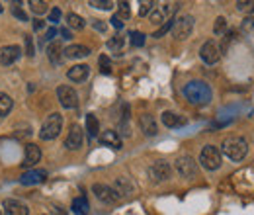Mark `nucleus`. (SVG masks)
Here are the masks:
<instances>
[{"instance_id": "obj_1", "label": "nucleus", "mask_w": 254, "mask_h": 215, "mask_svg": "<svg viewBox=\"0 0 254 215\" xmlns=\"http://www.w3.org/2000/svg\"><path fill=\"white\" fill-rule=\"evenodd\" d=\"M184 96L193 106H205L211 102V88L203 80H191L184 86Z\"/></svg>"}, {"instance_id": "obj_2", "label": "nucleus", "mask_w": 254, "mask_h": 215, "mask_svg": "<svg viewBox=\"0 0 254 215\" xmlns=\"http://www.w3.org/2000/svg\"><path fill=\"white\" fill-rule=\"evenodd\" d=\"M221 151L225 156H229L231 160H235V162H239V160H243L247 153H249V143L243 139V137H229V139H225L221 145Z\"/></svg>"}, {"instance_id": "obj_3", "label": "nucleus", "mask_w": 254, "mask_h": 215, "mask_svg": "<svg viewBox=\"0 0 254 215\" xmlns=\"http://www.w3.org/2000/svg\"><path fill=\"white\" fill-rule=\"evenodd\" d=\"M61 127H63V118H61V114H51V116H47V120L41 125L39 137H41L43 141H51V139H55V137L61 133Z\"/></svg>"}, {"instance_id": "obj_4", "label": "nucleus", "mask_w": 254, "mask_h": 215, "mask_svg": "<svg viewBox=\"0 0 254 215\" xmlns=\"http://www.w3.org/2000/svg\"><path fill=\"white\" fill-rule=\"evenodd\" d=\"M199 162L207 170H217L221 166V151L217 147H213V145L203 147V151L199 154Z\"/></svg>"}, {"instance_id": "obj_5", "label": "nucleus", "mask_w": 254, "mask_h": 215, "mask_svg": "<svg viewBox=\"0 0 254 215\" xmlns=\"http://www.w3.org/2000/svg\"><path fill=\"white\" fill-rule=\"evenodd\" d=\"M191 30H193V18L191 16H182L172 22V35L176 39H188Z\"/></svg>"}, {"instance_id": "obj_6", "label": "nucleus", "mask_w": 254, "mask_h": 215, "mask_svg": "<svg viewBox=\"0 0 254 215\" xmlns=\"http://www.w3.org/2000/svg\"><path fill=\"white\" fill-rule=\"evenodd\" d=\"M92 192L96 194V198L100 202H104V204H118L120 202V192L106 184H94L92 186Z\"/></svg>"}, {"instance_id": "obj_7", "label": "nucleus", "mask_w": 254, "mask_h": 215, "mask_svg": "<svg viewBox=\"0 0 254 215\" xmlns=\"http://www.w3.org/2000/svg\"><path fill=\"white\" fill-rule=\"evenodd\" d=\"M199 57L207 65H215L221 57V49H219V45L215 41H205L201 45V49H199Z\"/></svg>"}, {"instance_id": "obj_8", "label": "nucleus", "mask_w": 254, "mask_h": 215, "mask_svg": "<svg viewBox=\"0 0 254 215\" xmlns=\"http://www.w3.org/2000/svg\"><path fill=\"white\" fill-rule=\"evenodd\" d=\"M57 98H59L63 108L72 110V108L78 106V94L74 92V88H70V86H59L57 88Z\"/></svg>"}, {"instance_id": "obj_9", "label": "nucleus", "mask_w": 254, "mask_h": 215, "mask_svg": "<svg viewBox=\"0 0 254 215\" xmlns=\"http://www.w3.org/2000/svg\"><path fill=\"white\" fill-rule=\"evenodd\" d=\"M149 176L153 182H162V180H168L170 178V164L164 162V160H159L155 162L151 168H149Z\"/></svg>"}, {"instance_id": "obj_10", "label": "nucleus", "mask_w": 254, "mask_h": 215, "mask_svg": "<svg viewBox=\"0 0 254 215\" xmlns=\"http://www.w3.org/2000/svg\"><path fill=\"white\" fill-rule=\"evenodd\" d=\"M176 170L180 172V176H184V178H191L193 174H195V170H197V164H195V160L191 158V156H180L178 160H176Z\"/></svg>"}, {"instance_id": "obj_11", "label": "nucleus", "mask_w": 254, "mask_h": 215, "mask_svg": "<svg viewBox=\"0 0 254 215\" xmlns=\"http://www.w3.org/2000/svg\"><path fill=\"white\" fill-rule=\"evenodd\" d=\"M80 145H82V129H80V125H72L64 139V147L70 151H76V149H80Z\"/></svg>"}, {"instance_id": "obj_12", "label": "nucleus", "mask_w": 254, "mask_h": 215, "mask_svg": "<svg viewBox=\"0 0 254 215\" xmlns=\"http://www.w3.org/2000/svg\"><path fill=\"white\" fill-rule=\"evenodd\" d=\"M2 210H4V214L6 215H28L30 214L28 206L22 204V202H18V200H4Z\"/></svg>"}, {"instance_id": "obj_13", "label": "nucleus", "mask_w": 254, "mask_h": 215, "mask_svg": "<svg viewBox=\"0 0 254 215\" xmlns=\"http://www.w3.org/2000/svg\"><path fill=\"white\" fill-rule=\"evenodd\" d=\"M20 55H22V49L18 47V45H8V47H2V51H0V63L2 65H14V63L20 59Z\"/></svg>"}, {"instance_id": "obj_14", "label": "nucleus", "mask_w": 254, "mask_h": 215, "mask_svg": "<svg viewBox=\"0 0 254 215\" xmlns=\"http://www.w3.org/2000/svg\"><path fill=\"white\" fill-rule=\"evenodd\" d=\"M88 74H90V67H86V65H74L66 72L68 80H72V82H84L88 78Z\"/></svg>"}, {"instance_id": "obj_15", "label": "nucleus", "mask_w": 254, "mask_h": 215, "mask_svg": "<svg viewBox=\"0 0 254 215\" xmlns=\"http://www.w3.org/2000/svg\"><path fill=\"white\" fill-rule=\"evenodd\" d=\"M45 178H47V172L45 170H28V172L22 174L20 182L26 186H33V184H41Z\"/></svg>"}, {"instance_id": "obj_16", "label": "nucleus", "mask_w": 254, "mask_h": 215, "mask_svg": "<svg viewBox=\"0 0 254 215\" xmlns=\"http://www.w3.org/2000/svg\"><path fill=\"white\" fill-rule=\"evenodd\" d=\"M100 143L106 147H112V149H122V137L116 131H104L100 135Z\"/></svg>"}, {"instance_id": "obj_17", "label": "nucleus", "mask_w": 254, "mask_h": 215, "mask_svg": "<svg viewBox=\"0 0 254 215\" xmlns=\"http://www.w3.org/2000/svg\"><path fill=\"white\" fill-rule=\"evenodd\" d=\"M86 55H90V49L84 45H68L64 49V57H68V59H82Z\"/></svg>"}, {"instance_id": "obj_18", "label": "nucleus", "mask_w": 254, "mask_h": 215, "mask_svg": "<svg viewBox=\"0 0 254 215\" xmlns=\"http://www.w3.org/2000/svg\"><path fill=\"white\" fill-rule=\"evenodd\" d=\"M139 125H141V129L145 131V135H157V123H155L151 114H143V116L139 118Z\"/></svg>"}, {"instance_id": "obj_19", "label": "nucleus", "mask_w": 254, "mask_h": 215, "mask_svg": "<svg viewBox=\"0 0 254 215\" xmlns=\"http://www.w3.org/2000/svg\"><path fill=\"white\" fill-rule=\"evenodd\" d=\"M39 158H41V149L37 145L30 143L26 147V162H24V166H33L35 162H39Z\"/></svg>"}, {"instance_id": "obj_20", "label": "nucleus", "mask_w": 254, "mask_h": 215, "mask_svg": "<svg viewBox=\"0 0 254 215\" xmlns=\"http://www.w3.org/2000/svg\"><path fill=\"white\" fill-rule=\"evenodd\" d=\"M162 123L166 125V127H182L184 123H186V120L182 118V116H178V114H174V112H164L162 114Z\"/></svg>"}, {"instance_id": "obj_21", "label": "nucleus", "mask_w": 254, "mask_h": 215, "mask_svg": "<svg viewBox=\"0 0 254 215\" xmlns=\"http://www.w3.org/2000/svg\"><path fill=\"white\" fill-rule=\"evenodd\" d=\"M61 53H64L63 47L59 45V43H51L49 45V49H47V55H49V61L55 63V65H59L61 63V59H63V55Z\"/></svg>"}, {"instance_id": "obj_22", "label": "nucleus", "mask_w": 254, "mask_h": 215, "mask_svg": "<svg viewBox=\"0 0 254 215\" xmlns=\"http://www.w3.org/2000/svg\"><path fill=\"white\" fill-rule=\"evenodd\" d=\"M12 106H14V102H12V98H10L8 94L0 92V118H4V116H8V114L12 112Z\"/></svg>"}, {"instance_id": "obj_23", "label": "nucleus", "mask_w": 254, "mask_h": 215, "mask_svg": "<svg viewBox=\"0 0 254 215\" xmlns=\"http://www.w3.org/2000/svg\"><path fill=\"white\" fill-rule=\"evenodd\" d=\"M88 210H90V206H88L86 198H76V200L72 202V212H74V214L86 215L88 214Z\"/></svg>"}, {"instance_id": "obj_24", "label": "nucleus", "mask_w": 254, "mask_h": 215, "mask_svg": "<svg viewBox=\"0 0 254 215\" xmlns=\"http://www.w3.org/2000/svg\"><path fill=\"white\" fill-rule=\"evenodd\" d=\"M86 131H88V137L90 139H94L96 135H98V131H100V123L96 120V116H86Z\"/></svg>"}, {"instance_id": "obj_25", "label": "nucleus", "mask_w": 254, "mask_h": 215, "mask_svg": "<svg viewBox=\"0 0 254 215\" xmlns=\"http://www.w3.org/2000/svg\"><path fill=\"white\" fill-rule=\"evenodd\" d=\"M66 24H68V28H72V30H82V28H84V20H82L78 14H68V16H66Z\"/></svg>"}, {"instance_id": "obj_26", "label": "nucleus", "mask_w": 254, "mask_h": 215, "mask_svg": "<svg viewBox=\"0 0 254 215\" xmlns=\"http://www.w3.org/2000/svg\"><path fill=\"white\" fill-rule=\"evenodd\" d=\"M108 49L114 51V53H122V49H124V37H122V35L112 37V39L108 41Z\"/></svg>"}, {"instance_id": "obj_27", "label": "nucleus", "mask_w": 254, "mask_h": 215, "mask_svg": "<svg viewBox=\"0 0 254 215\" xmlns=\"http://www.w3.org/2000/svg\"><path fill=\"white\" fill-rule=\"evenodd\" d=\"M30 8H32V12H35L37 16L39 14H45L47 12V2H43V0H30Z\"/></svg>"}, {"instance_id": "obj_28", "label": "nucleus", "mask_w": 254, "mask_h": 215, "mask_svg": "<svg viewBox=\"0 0 254 215\" xmlns=\"http://www.w3.org/2000/svg\"><path fill=\"white\" fill-rule=\"evenodd\" d=\"M98 65H100V71H102L104 74H110V72H112V61H110L106 55H102V57L98 59Z\"/></svg>"}, {"instance_id": "obj_29", "label": "nucleus", "mask_w": 254, "mask_h": 215, "mask_svg": "<svg viewBox=\"0 0 254 215\" xmlns=\"http://www.w3.org/2000/svg\"><path fill=\"white\" fill-rule=\"evenodd\" d=\"M237 8L241 10V12H247V14H251V12H254V0H239L237 2Z\"/></svg>"}, {"instance_id": "obj_30", "label": "nucleus", "mask_w": 254, "mask_h": 215, "mask_svg": "<svg viewBox=\"0 0 254 215\" xmlns=\"http://www.w3.org/2000/svg\"><path fill=\"white\" fill-rule=\"evenodd\" d=\"M129 37H131V45H135V47H141L145 43V35L141 31H131Z\"/></svg>"}, {"instance_id": "obj_31", "label": "nucleus", "mask_w": 254, "mask_h": 215, "mask_svg": "<svg viewBox=\"0 0 254 215\" xmlns=\"http://www.w3.org/2000/svg\"><path fill=\"white\" fill-rule=\"evenodd\" d=\"M225 30H227V20H225L223 16H219V18L215 20L213 31H215V35H221V33H225Z\"/></svg>"}, {"instance_id": "obj_32", "label": "nucleus", "mask_w": 254, "mask_h": 215, "mask_svg": "<svg viewBox=\"0 0 254 215\" xmlns=\"http://www.w3.org/2000/svg\"><path fill=\"white\" fill-rule=\"evenodd\" d=\"M90 6L100 8V10H110L114 6V2H110V0H90Z\"/></svg>"}, {"instance_id": "obj_33", "label": "nucleus", "mask_w": 254, "mask_h": 215, "mask_svg": "<svg viewBox=\"0 0 254 215\" xmlns=\"http://www.w3.org/2000/svg\"><path fill=\"white\" fill-rule=\"evenodd\" d=\"M153 10H155V2H151V0H149V2H141L139 14H141V16H147V14L153 12Z\"/></svg>"}, {"instance_id": "obj_34", "label": "nucleus", "mask_w": 254, "mask_h": 215, "mask_svg": "<svg viewBox=\"0 0 254 215\" xmlns=\"http://www.w3.org/2000/svg\"><path fill=\"white\" fill-rule=\"evenodd\" d=\"M118 6H120V14H118V16H120L122 20H127V18L131 16V10H129V4H127V2H120Z\"/></svg>"}, {"instance_id": "obj_35", "label": "nucleus", "mask_w": 254, "mask_h": 215, "mask_svg": "<svg viewBox=\"0 0 254 215\" xmlns=\"http://www.w3.org/2000/svg\"><path fill=\"white\" fill-rule=\"evenodd\" d=\"M59 20H61V10H59V8H53V10H51V14H49V22L57 24Z\"/></svg>"}, {"instance_id": "obj_36", "label": "nucleus", "mask_w": 254, "mask_h": 215, "mask_svg": "<svg viewBox=\"0 0 254 215\" xmlns=\"http://www.w3.org/2000/svg\"><path fill=\"white\" fill-rule=\"evenodd\" d=\"M26 53H28V57H33V55H35V51H33V41L30 35H26Z\"/></svg>"}, {"instance_id": "obj_37", "label": "nucleus", "mask_w": 254, "mask_h": 215, "mask_svg": "<svg viewBox=\"0 0 254 215\" xmlns=\"http://www.w3.org/2000/svg\"><path fill=\"white\" fill-rule=\"evenodd\" d=\"M12 12H14V16H16L18 20H24V22H28V16H26V12H24V10H20L18 6H14V8H12Z\"/></svg>"}, {"instance_id": "obj_38", "label": "nucleus", "mask_w": 254, "mask_h": 215, "mask_svg": "<svg viewBox=\"0 0 254 215\" xmlns=\"http://www.w3.org/2000/svg\"><path fill=\"white\" fill-rule=\"evenodd\" d=\"M112 26H114V28H118V30H122V28H124V20L116 14V16H112Z\"/></svg>"}, {"instance_id": "obj_39", "label": "nucleus", "mask_w": 254, "mask_h": 215, "mask_svg": "<svg viewBox=\"0 0 254 215\" xmlns=\"http://www.w3.org/2000/svg\"><path fill=\"white\" fill-rule=\"evenodd\" d=\"M243 30L245 31H253L254 30V18H247L243 22Z\"/></svg>"}, {"instance_id": "obj_40", "label": "nucleus", "mask_w": 254, "mask_h": 215, "mask_svg": "<svg viewBox=\"0 0 254 215\" xmlns=\"http://www.w3.org/2000/svg\"><path fill=\"white\" fill-rule=\"evenodd\" d=\"M43 26H45V24H43V20H39V18H35V20H33V30L35 31L43 30Z\"/></svg>"}, {"instance_id": "obj_41", "label": "nucleus", "mask_w": 254, "mask_h": 215, "mask_svg": "<svg viewBox=\"0 0 254 215\" xmlns=\"http://www.w3.org/2000/svg\"><path fill=\"white\" fill-rule=\"evenodd\" d=\"M55 33H57V30H55V28H51V30L47 31V37H45V39H53V37H55Z\"/></svg>"}, {"instance_id": "obj_42", "label": "nucleus", "mask_w": 254, "mask_h": 215, "mask_svg": "<svg viewBox=\"0 0 254 215\" xmlns=\"http://www.w3.org/2000/svg\"><path fill=\"white\" fill-rule=\"evenodd\" d=\"M53 215H66L63 208H53Z\"/></svg>"}, {"instance_id": "obj_43", "label": "nucleus", "mask_w": 254, "mask_h": 215, "mask_svg": "<svg viewBox=\"0 0 254 215\" xmlns=\"http://www.w3.org/2000/svg\"><path fill=\"white\" fill-rule=\"evenodd\" d=\"M61 33H63V37H64V39H68V37H70V33H68V30H64V28H63V30H61Z\"/></svg>"}, {"instance_id": "obj_44", "label": "nucleus", "mask_w": 254, "mask_h": 215, "mask_svg": "<svg viewBox=\"0 0 254 215\" xmlns=\"http://www.w3.org/2000/svg\"><path fill=\"white\" fill-rule=\"evenodd\" d=\"M0 12H2V6H0Z\"/></svg>"}, {"instance_id": "obj_45", "label": "nucleus", "mask_w": 254, "mask_h": 215, "mask_svg": "<svg viewBox=\"0 0 254 215\" xmlns=\"http://www.w3.org/2000/svg\"><path fill=\"white\" fill-rule=\"evenodd\" d=\"M0 215H2V214H0Z\"/></svg>"}]
</instances>
